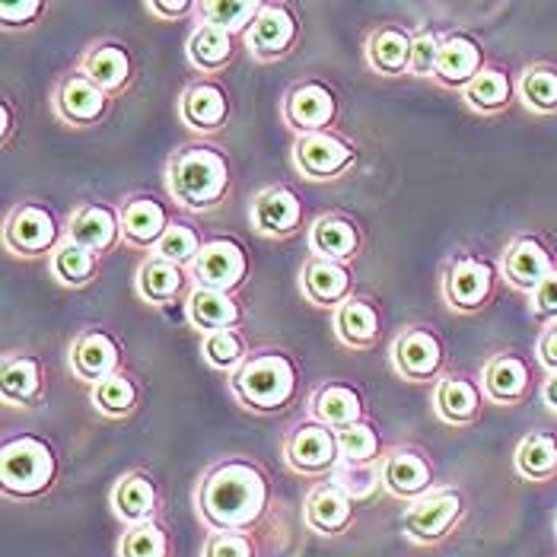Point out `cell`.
Wrapping results in <instances>:
<instances>
[{
    "label": "cell",
    "instance_id": "1",
    "mask_svg": "<svg viewBox=\"0 0 557 557\" xmlns=\"http://www.w3.org/2000/svg\"><path fill=\"white\" fill-rule=\"evenodd\" d=\"M268 504V484L258 469L246 462H226L208 474L201 487V516L216 532L249 529Z\"/></svg>",
    "mask_w": 557,
    "mask_h": 557
},
{
    "label": "cell",
    "instance_id": "2",
    "mask_svg": "<svg viewBox=\"0 0 557 557\" xmlns=\"http://www.w3.org/2000/svg\"><path fill=\"white\" fill-rule=\"evenodd\" d=\"M226 160L214 150H185L172 160L170 188L172 195L188 208H211L226 191Z\"/></svg>",
    "mask_w": 557,
    "mask_h": 557
},
{
    "label": "cell",
    "instance_id": "3",
    "mask_svg": "<svg viewBox=\"0 0 557 557\" xmlns=\"http://www.w3.org/2000/svg\"><path fill=\"white\" fill-rule=\"evenodd\" d=\"M233 386L236 395L258 411H277L290 401L297 373L284 354H258L236 370Z\"/></svg>",
    "mask_w": 557,
    "mask_h": 557
},
{
    "label": "cell",
    "instance_id": "4",
    "mask_svg": "<svg viewBox=\"0 0 557 557\" xmlns=\"http://www.w3.org/2000/svg\"><path fill=\"white\" fill-rule=\"evenodd\" d=\"M54 481V456L36 436H20L3 446L0 484L13 497H36Z\"/></svg>",
    "mask_w": 557,
    "mask_h": 557
},
{
    "label": "cell",
    "instance_id": "5",
    "mask_svg": "<svg viewBox=\"0 0 557 557\" xmlns=\"http://www.w3.org/2000/svg\"><path fill=\"white\" fill-rule=\"evenodd\" d=\"M459 516H462V497L456 491H436V494L418 497L401 519V525L408 539L428 545V542H440L456 525Z\"/></svg>",
    "mask_w": 557,
    "mask_h": 557
},
{
    "label": "cell",
    "instance_id": "6",
    "mask_svg": "<svg viewBox=\"0 0 557 557\" xmlns=\"http://www.w3.org/2000/svg\"><path fill=\"white\" fill-rule=\"evenodd\" d=\"M191 274L198 277L201 287L226 294V290H233L243 281V274H246V256H243V249L236 243L216 239V243H208L198 252V258L191 261Z\"/></svg>",
    "mask_w": 557,
    "mask_h": 557
},
{
    "label": "cell",
    "instance_id": "7",
    "mask_svg": "<svg viewBox=\"0 0 557 557\" xmlns=\"http://www.w3.org/2000/svg\"><path fill=\"white\" fill-rule=\"evenodd\" d=\"M294 160L309 178H332V175H338V172L350 166L354 153H350V147L344 144L342 137L319 131V134H306V137L297 140Z\"/></svg>",
    "mask_w": 557,
    "mask_h": 557
},
{
    "label": "cell",
    "instance_id": "8",
    "mask_svg": "<svg viewBox=\"0 0 557 557\" xmlns=\"http://www.w3.org/2000/svg\"><path fill=\"white\" fill-rule=\"evenodd\" d=\"M491 287H494L491 264L478 258H459L446 277V300L459 309H478L491 297Z\"/></svg>",
    "mask_w": 557,
    "mask_h": 557
},
{
    "label": "cell",
    "instance_id": "9",
    "mask_svg": "<svg viewBox=\"0 0 557 557\" xmlns=\"http://www.w3.org/2000/svg\"><path fill=\"white\" fill-rule=\"evenodd\" d=\"M54 236H58L54 220L36 205H26V208L13 211L10 223H7V243L23 256H39L45 249H51Z\"/></svg>",
    "mask_w": 557,
    "mask_h": 557
},
{
    "label": "cell",
    "instance_id": "10",
    "mask_svg": "<svg viewBox=\"0 0 557 557\" xmlns=\"http://www.w3.org/2000/svg\"><path fill=\"white\" fill-rule=\"evenodd\" d=\"M504 271H507V281L513 287L532 294L555 271V264H552L548 249L539 239L522 236V239H516L513 246H510V252H507V258H504Z\"/></svg>",
    "mask_w": 557,
    "mask_h": 557
},
{
    "label": "cell",
    "instance_id": "11",
    "mask_svg": "<svg viewBox=\"0 0 557 557\" xmlns=\"http://www.w3.org/2000/svg\"><path fill=\"white\" fill-rule=\"evenodd\" d=\"M294 36H297V23L290 10L281 3H264V10L258 13L249 29V45L258 58H277L294 45Z\"/></svg>",
    "mask_w": 557,
    "mask_h": 557
},
{
    "label": "cell",
    "instance_id": "12",
    "mask_svg": "<svg viewBox=\"0 0 557 557\" xmlns=\"http://www.w3.org/2000/svg\"><path fill=\"white\" fill-rule=\"evenodd\" d=\"M354 519V500L335 484H322L306 500V525L322 535H342Z\"/></svg>",
    "mask_w": 557,
    "mask_h": 557
},
{
    "label": "cell",
    "instance_id": "13",
    "mask_svg": "<svg viewBox=\"0 0 557 557\" xmlns=\"http://www.w3.org/2000/svg\"><path fill=\"white\" fill-rule=\"evenodd\" d=\"M287 119L290 125L309 134H319L335 119V96L322 84H302L287 99Z\"/></svg>",
    "mask_w": 557,
    "mask_h": 557
},
{
    "label": "cell",
    "instance_id": "14",
    "mask_svg": "<svg viewBox=\"0 0 557 557\" xmlns=\"http://www.w3.org/2000/svg\"><path fill=\"white\" fill-rule=\"evenodd\" d=\"M287 459L300 472H322V469L335 466V459H338V436L332 430L315 428V424L300 428L287 446Z\"/></svg>",
    "mask_w": 557,
    "mask_h": 557
},
{
    "label": "cell",
    "instance_id": "15",
    "mask_svg": "<svg viewBox=\"0 0 557 557\" xmlns=\"http://www.w3.org/2000/svg\"><path fill=\"white\" fill-rule=\"evenodd\" d=\"M440 342L430 335L428 329H408L398 342H395V367L401 376L408 380H428L440 367Z\"/></svg>",
    "mask_w": 557,
    "mask_h": 557
},
{
    "label": "cell",
    "instance_id": "16",
    "mask_svg": "<svg viewBox=\"0 0 557 557\" xmlns=\"http://www.w3.org/2000/svg\"><path fill=\"white\" fill-rule=\"evenodd\" d=\"M433 74L443 84H472L474 77L481 74V45L472 42L469 36H449V39H443Z\"/></svg>",
    "mask_w": 557,
    "mask_h": 557
},
{
    "label": "cell",
    "instance_id": "17",
    "mask_svg": "<svg viewBox=\"0 0 557 557\" xmlns=\"http://www.w3.org/2000/svg\"><path fill=\"white\" fill-rule=\"evenodd\" d=\"M300 216V201L287 188H264L252 205V223L261 233H290Z\"/></svg>",
    "mask_w": 557,
    "mask_h": 557
},
{
    "label": "cell",
    "instance_id": "18",
    "mask_svg": "<svg viewBox=\"0 0 557 557\" xmlns=\"http://www.w3.org/2000/svg\"><path fill=\"white\" fill-rule=\"evenodd\" d=\"M484 388L494 401L513 405L529 392V363L516 354H500L484 370Z\"/></svg>",
    "mask_w": 557,
    "mask_h": 557
},
{
    "label": "cell",
    "instance_id": "19",
    "mask_svg": "<svg viewBox=\"0 0 557 557\" xmlns=\"http://www.w3.org/2000/svg\"><path fill=\"white\" fill-rule=\"evenodd\" d=\"M112 507L128 525L147 522L157 513V487L147 474H125L112 491Z\"/></svg>",
    "mask_w": 557,
    "mask_h": 557
},
{
    "label": "cell",
    "instance_id": "20",
    "mask_svg": "<svg viewBox=\"0 0 557 557\" xmlns=\"http://www.w3.org/2000/svg\"><path fill=\"white\" fill-rule=\"evenodd\" d=\"M383 484L395 497H405V500L424 497L430 487L428 462L414 453H395L383 466Z\"/></svg>",
    "mask_w": 557,
    "mask_h": 557
},
{
    "label": "cell",
    "instance_id": "21",
    "mask_svg": "<svg viewBox=\"0 0 557 557\" xmlns=\"http://www.w3.org/2000/svg\"><path fill=\"white\" fill-rule=\"evenodd\" d=\"M115 363H119V347L102 332H89L74 347V370L84 380L102 383L106 376L115 373Z\"/></svg>",
    "mask_w": 557,
    "mask_h": 557
},
{
    "label": "cell",
    "instance_id": "22",
    "mask_svg": "<svg viewBox=\"0 0 557 557\" xmlns=\"http://www.w3.org/2000/svg\"><path fill=\"white\" fill-rule=\"evenodd\" d=\"M188 315H191V322L198 329H205L208 335H214V332H226L230 325L239 322V306L230 300L226 294H220V290L198 287L188 297Z\"/></svg>",
    "mask_w": 557,
    "mask_h": 557
},
{
    "label": "cell",
    "instance_id": "23",
    "mask_svg": "<svg viewBox=\"0 0 557 557\" xmlns=\"http://www.w3.org/2000/svg\"><path fill=\"white\" fill-rule=\"evenodd\" d=\"M102 109H106V96L89 77H71L58 92V112L67 122H77V125L96 122Z\"/></svg>",
    "mask_w": 557,
    "mask_h": 557
},
{
    "label": "cell",
    "instance_id": "24",
    "mask_svg": "<svg viewBox=\"0 0 557 557\" xmlns=\"http://www.w3.org/2000/svg\"><path fill=\"white\" fill-rule=\"evenodd\" d=\"M226 92L216 84H195L182 99V115L191 128L214 131L226 119Z\"/></svg>",
    "mask_w": 557,
    "mask_h": 557
},
{
    "label": "cell",
    "instance_id": "25",
    "mask_svg": "<svg viewBox=\"0 0 557 557\" xmlns=\"http://www.w3.org/2000/svg\"><path fill=\"white\" fill-rule=\"evenodd\" d=\"M302 284H306V294L322 306H332V302H342L350 290V274L344 271L338 261H329V258H312L306 264V274H302Z\"/></svg>",
    "mask_w": 557,
    "mask_h": 557
},
{
    "label": "cell",
    "instance_id": "26",
    "mask_svg": "<svg viewBox=\"0 0 557 557\" xmlns=\"http://www.w3.org/2000/svg\"><path fill=\"white\" fill-rule=\"evenodd\" d=\"M122 230H125V236H128L131 243H137V246L160 243L166 236V230H170L163 205L153 201V198L131 201L128 208H125V214H122Z\"/></svg>",
    "mask_w": 557,
    "mask_h": 557
},
{
    "label": "cell",
    "instance_id": "27",
    "mask_svg": "<svg viewBox=\"0 0 557 557\" xmlns=\"http://www.w3.org/2000/svg\"><path fill=\"white\" fill-rule=\"evenodd\" d=\"M516 472L529 481H552L557 474V443L548 433H529L516 449Z\"/></svg>",
    "mask_w": 557,
    "mask_h": 557
},
{
    "label": "cell",
    "instance_id": "28",
    "mask_svg": "<svg viewBox=\"0 0 557 557\" xmlns=\"http://www.w3.org/2000/svg\"><path fill=\"white\" fill-rule=\"evenodd\" d=\"M71 233H74L77 246H84L89 252H106L115 243V236H119V220H115V214L109 208L92 205V208H84L81 214L74 216Z\"/></svg>",
    "mask_w": 557,
    "mask_h": 557
},
{
    "label": "cell",
    "instance_id": "29",
    "mask_svg": "<svg viewBox=\"0 0 557 557\" xmlns=\"http://www.w3.org/2000/svg\"><path fill=\"white\" fill-rule=\"evenodd\" d=\"M411 45L414 39H408L401 29L386 26V29L373 33V39H370V48H367L370 64L380 74H401L405 67H411Z\"/></svg>",
    "mask_w": 557,
    "mask_h": 557
},
{
    "label": "cell",
    "instance_id": "30",
    "mask_svg": "<svg viewBox=\"0 0 557 557\" xmlns=\"http://www.w3.org/2000/svg\"><path fill=\"white\" fill-rule=\"evenodd\" d=\"M312 249L329 261H338V258H350L357 252V230L342 220V216H322L315 226H312V236H309Z\"/></svg>",
    "mask_w": 557,
    "mask_h": 557
},
{
    "label": "cell",
    "instance_id": "31",
    "mask_svg": "<svg viewBox=\"0 0 557 557\" xmlns=\"http://www.w3.org/2000/svg\"><path fill=\"white\" fill-rule=\"evenodd\" d=\"M360 395L347 386H325L315 395V414L319 421H325L329 428H350L360 424Z\"/></svg>",
    "mask_w": 557,
    "mask_h": 557
},
{
    "label": "cell",
    "instance_id": "32",
    "mask_svg": "<svg viewBox=\"0 0 557 557\" xmlns=\"http://www.w3.org/2000/svg\"><path fill=\"white\" fill-rule=\"evenodd\" d=\"M338 335L342 342L354 344V347H367V344L376 342L380 335V319H376V309L363 300H347L338 309Z\"/></svg>",
    "mask_w": 557,
    "mask_h": 557
},
{
    "label": "cell",
    "instance_id": "33",
    "mask_svg": "<svg viewBox=\"0 0 557 557\" xmlns=\"http://www.w3.org/2000/svg\"><path fill=\"white\" fill-rule=\"evenodd\" d=\"M131 74V61L125 48L119 45H102L86 58V77L99 89H119L125 86Z\"/></svg>",
    "mask_w": 557,
    "mask_h": 557
},
{
    "label": "cell",
    "instance_id": "34",
    "mask_svg": "<svg viewBox=\"0 0 557 557\" xmlns=\"http://www.w3.org/2000/svg\"><path fill=\"white\" fill-rule=\"evenodd\" d=\"M188 54H191V61H195L201 71H216V67H223V64L233 58V33H226V29L208 23V26H201V29L191 36Z\"/></svg>",
    "mask_w": 557,
    "mask_h": 557
},
{
    "label": "cell",
    "instance_id": "35",
    "mask_svg": "<svg viewBox=\"0 0 557 557\" xmlns=\"http://www.w3.org/2000/svg\"><path fill=\"white\" fill-rule=\"evenodd\" d=\"M182 268L172 264L166 258H153L140 268V277H137V287L140 294L150 302H166L172 300L178 290H182Z\"/></svg>",
    "mask_w": 557,
    "mask_h": 557
},
{
    "label": "cell",
    "instance_id": "36",
    "mask_svg": "<svg viewBox=\"0 0 557 557\" xmlns=\"http://www.w3.org/2000/svg\"><path fill=\"white\" fill-rule=\"evenodd\" d=\"M436 408L446 421L466 424L478 411V388L469 380H443L436 388Z\"/></svg>",
    "mask_w": 557,
    "mask_h": 557
},
{
    "label": "cell",
    "instance_id": "37",
    "mask_svg": "<svg viewBox=\"0 0 557 557\" xmlns=\"http://www.w3.org/2000/svg\"><path fill=\"white\" fill-rule=\"evenodd\" d=\"M42 388V376H39V363L33 357H16L7 360L3 367V398L7 401H36Z\"/></svg>",
    "mask_w": 557,
    "mask_h": 557
},
{
    "label": "cell",
    "instance_id": "38",
    "mask_svg": "<svg viewBox=\"0 0 557 557\" xmlns=\"http://www.w3.org/2000/svg\"><path fill=\"white\" fill-rule=\"evenodd\" d=\"M119 555L122 557H170V535L163 532L160 522L147 519V522H137L131 525L128 532L122 535V545H119Z\"/></svg>",
    "mask_w": 557,
    "mask_h": 557
},
{
    "label": "cell",
    "instance_id": "39",
    "mask_svg": "<svg viewBox=\"0 0 557 557\" xmlns=\"http://www.w3.org/2000/svg\"><path fill=\"white\" fill-rule=\"evenodd\" d=\"M510 92H513V86L507 81V74L504 71H494V67L481 71L472 84L466 86V99L472 102L474 109H481V112L504 109L510 102Z\"/></svg>",
    "mask_w": 557,
    "mask_h": 557
},
{
    "label": "cell",
    "instance_id": "40",
    "mask_svg": "<svg viewBox=\"0 0 557 557\" xmlns=\"http://www.w3.org/2000/svg\"><path fill=\"white\" fill-rule=\"evenodd\" d=\"M519 92L529 109L535 112H557V71L555 67H529L519 81Z\"/></svg>",
    "mask_w": 557,
    "mask_h": 557
},
{
    "label": "cell",
    "instance_id": "41",
    "mask_svg": "<svg viewBox=\"0 0 557 557\" xmlns=\"http://www.w3.org/2000/svg\"><path fill=\"white\" fill-rule=\"evenodd\" d=\"M92 401H96V408H99L102 414L119 418V414H128L131 408H134V401H137V388H134V383H131L128 376L112 373V376H106L102 383H96Z\"/></svg>",
    "mask_w": 557,
    "mask_h": 557
},
{
    "label": "cell",
    "instance_id": "42",
    "mask_svg": "<svg viewBox=\"0 0 557 557\" xmlns=\"http://www.w3.org/2000/svg\"><path fill=\"white\" fill-rule=\"evenodd\" d=\"M380 449V436L367 424H350V428L338 430V456L344 462L354 466H367Z\"/></svg>",
    "mask_w": 557,
    "mask_h": 557
},
{
    "label": "cell",
    "instance_id": "43",
    "mask_svg": "<svg viewBox=\"0 0 557 557\" xmlns=\"http://www.w3.org/2000/svg\"><path fill=\"white\" fill-rule=\"evenodd\" d=\"M264 10V3H201V13L211 26H220L226 33H239Z\"/></svg>",
    "mask_w": 557,
    "mask_h": 557
},
{
    "label": "cell",
    "instance_id": "44",
    "mask_svg": "<svg viewBox=\"0 0 557 557\" xmlns=\"http://www.w3.org/2000/svg\"><path fill=\"white\" fill-rule=\"evenodd\" d=\"M92 264H96V258L89 249L84 246H77V243H64L61 249H58V256H54V274L64 281V284H84L89 281V274H92Z\"/></svg>",
    "mask_w": 557,
    "mask_h": 557
},
{
    "label": "cell",
    "instance_id": "45",
    "mask_svg": "<svg viewBox=\"0 0 557 557\" xmlns=\"http://www.w3.org/2000/svg\"><path fill=\"white\" fill-rule=\"evenodd\" d=\"M380 478L383 474H376L370 466H354V462H344V469L335 472L332 478V484L347 494L350 500H367L373 491H376V484H380Z\"/></svg>",
    "mask_w": 557,
    "mask_h": 557
},
{
    "label": "cell",
    "instance_id": "46",
    "mask_svg": "<svg viewBox=\"0 0 557 557\" xmlns=\"http://www.w3.org/2000/svg\"><path fill=\"white\" fill-rule=\"evenodd\" d=\"M243 354H246L243 338L236 332H230V329L226 332H214V335L205 338V357L216 370H233L243 360Z\"/></svg>",
    "mask_w": 557,
    "mask_h": 557
},
{
    "label": "cell",
    "instance_id": "47",
    "mask_svg": "<svg viewBox=\"0 0 557 557\" xmlns=\"http://www.w3.org/2000/svg\"><path fill=\"white\" fill-rule=\"evenodd\" d=\"M198 236L188 230V226H170L166 236L157 243V258H166L172 264H182V261H195L198 258Z\"/></svg>",
    "mask_w": 557,
    "mask_h": 557
},
{
    "label": "cell",
    "instance_id": "48",
    "mask_svg": "<svg viewBox=\"0 0 557 557\" xmlns=\"http://www.w3.org/2000/svg\"><path fill=\"white\" fill-rule=\"evenodd\" d=\"M205 557H256V548L239 532H214L205 545Z\"/></svg>",
    "mask_w": 557,
    "mask_h": 557
},
{
    "label": "cell",
    "instance_id": "49",
    "mask_svg": "<svg viewBox=\"0 0 557 557\" xmlns=\"http://www.w3.org/2000/svg\"><path fill=\"white\" fill-rule=\"evenodd\" d=\"M436 54H440V39L433 33H421L411 45V71L428 77L436 71Z\"/></svg>",
    "mask_w": 557,
    "mask_h": 557
},
{
    "label": "cell",
    "instance_id": "50",
    "mask_svg": "<svg viewBox=\"0 0 557 557\" xmlns=\"http://www.w3.org/2000/svg\"><path fill=\"white\" fill-rule=\"evenodd\" d=\"M532 309L539 315H548V319H557V268L532 290Z\"/></svg>",
    "mask_w": 557,
    "mask_h": 557
},
{
    "label": "cell",
    "instance_id": "51",
    "mask_svg": "<svg viewBox=\"0 0 557 557\" xmlns=\"http://www.w3.org/2000/svg\"><path fill=\"white\" fill-rule=\"evenodd\" d=\"M39 10H42V3L23 0V3H3V7H0V16H3L7 26H16V23H29Z\"/></svg>",
    "mask_w": 557,
    "mask_h": 557
},
{
    "label": "cell",
    "instance_id": "52",
    "mask_svg": "<svg viewBox=\"0 0 557 557\" xmlns=\"http://www.w3.org/2000/svg\"><path fill=\"white\" fill-rule=\"evenodd\" d=\"M539 357H542V363H545L552 373H557V325L545 332V338L539 344Z\"/></svg>",
    "mask_w": 557,
    "mask_h": 557
},
{
    "label": "cell",
    "instance_id": "53",
    "mask_svg": "<svg viewBox=\"0 0 557 557\" xmlns=\"http://www.w3.org/2000/svg\"><path fill=\"white\" fill-rule=\"evenodd\" d=\"M147 10H150V13H160V16H178V13H188L191 3H188V0H172V3L153 0V3H147Z\"/></svg>",
    "mask_w": 557,
    "mask_h": 557
},
{
    "label": "cell",
    "instance_id": "54",
    "mask_svg": "<svg viewBox=\"0 0 557 557\" xmlns=\"http://www.w3.org/2000/svg\"><path fill=\"white\" fill-rule=\"evenodd\" d=\"M542 398H545V405L557 411V373H552L548 380H545V386H542Z\"/></svg>",
    "mask_w": 557,
    "mask_h": 557
},
{
    "label": "cell",
    "instance_id": "55",
    "mask_svg": "<svg viewBox=\"0 0 557 557\" xmlns=\"http://www.w3.org/2000/svg\"><path fill=\"white\" fill-rule=\"evenodd\" d=\"M0 112H3V137H7V134H10V106L3 102V109H0Z\"/></svg>",
    "mask_w": 557,
    "mask_h": 557
},
{
    "label": "cell",
    "instance_id": "56",
    "mask_svg": "<svg viewBox=\"0 0 557 557\" xmlns=\"http://www.w3.org/2000/svg\"><path fill=\"white\" fill-rule=\"evenodd\" d=\"M555 529H557V516H555Z\"/></svg>",
    "mask_w": 557,
    "mask_h": 557
}]
</instances>
